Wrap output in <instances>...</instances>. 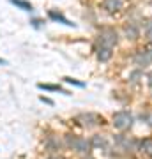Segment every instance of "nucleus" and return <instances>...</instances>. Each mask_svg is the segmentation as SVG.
<instances>
[{
	"instance_id": "f257e3e1",
	"label": "nucleus",
	"mask_w": 152,
	"mask_h": 159,
	"mask_svg": "<svg viewBox=\"0 0 152 159\" xmlns=\"http://www.w3.org/2000/svg\"><path fill=\"white\" fill-rule=\"evenodd\" d=\"M131 124H133V117L127 111H118L113 115V125L117 129H127V127H131Z\"/></svg>"
},
{
	"instance_id": "f03ea898",
	"label": "nucleus",
	"mask_w": 152,
	"mask_h": 159,
	"mask_svg": "<svg viewBox=\"0 0 152 159\" xmlns=\"http://www.w3.org/2000/svg\"><path fill=\"white\" fill-rule=\"evenodd\" d=\"M99 39H101V46H108V48H112L113 43H117V34L112 32V30H103L101 35H99Z\"/></svg>"
},
{
	"instance_id": "7ed1b4c3",
	"label": "nucleus",
	"mask_w": 152,
	"mask_h": 159,
	"mask_svg": "<svg viewBox=\"0 0 152 159\" xmlns=\"http://www.w3.org/2000/svg\"><path fill=\"white\" fill-rule=\"evenodd\" d=\"M67 143L74 148V150H78V152H87V148H89V143H87V140H83V138H71L69 136Z\"/></svg>"
},
{
	"instance_id": "20e7f679",
	"label": "nucleus",
	"mask_w": 152,
	"mask_h": 159,
	"mask_svg": "<svg viewBox=\"0 0 152 159\" xmlns=\"http://www.w3.org/2000/svg\"><path fill=\"white\" fill-rule=\"evenodd\" d=\"M97 57H99L101 62L110 60V57H112V48H108V46H101V48H99V53H97Z\"/></svg>"
},
{
	"instance_id": "39448f33",
	"label": "nucleus",
	"mask_w": 152,
	"mask_h": 159,
	"mask_svg": "<svg viewBox=\"0 0 152 159\" xmlns=\"http://www.w3.org/2000/svg\"><path fill=\"white\" fill-rule=\"evenodd\" d=\"M103 7H104L106 11L113 12L120 7V0H104V2H103Z\"/></svg>"
},
{
	"instance_id": "423d86ee",
	"label": "nucleus",
	"mask_w": 152,
	"mask_h": 159,
	"mask_svg": "<svg viewBox=\"0 0 152 159\" xmlns=\"http://www.w3.org/2000/svg\"><path fill=\"white\" fill-rule=\"evenodd\" d=\"M141 152H145L147 156L152 157V138H147L141 142Z\"/></svg>"
},
{
	"instance_id": "0eeeda50",
	"label": "nucleus",
	"mask_w": 152,
	"mask_h": 159,
	"mask_svg": "<svg viewBox=\"0 0 152 159\" xmlns=\"http://www.w3.org/2000/svg\"><path fill=\"white\" fill-rule=\"evenodd\" d=\"M11 4L18 6L20 9H23V11H32V6H30L28 2H25V0H11Z\"/></svg>"
},
{
	"instance_id": "6e6552de",
	"label": "nucleus",
	"mask_w": 152,
	"mask_h": 159,
	"mask_svg": "<svg viewBox=\"0 0 152 159\" xmlns=\"http://www.w3.org/2000/svg\"><path fill=\"white\" fill-rule=\"evenodd\" d=\"M50 18H51V20H57V21H62V23H66V25H69V27L73 25V23H71V21H67V20H66V18H64L62 14H58V12H53V11H51V12H50Z\"/></svg>"
},
{
	"instance_id": "1a4fd4ad",
	"label": "nucleus",
	"mask_w": 152,
	"mask_h": 159,
	"mask_svg": "<svg viewBox=\"0 0 152 159\" xmlns=\"http://www.w3.org/2000/svg\"><path fill=\"white\" fill-rule=\"evenodd\" d=\"M67 83H73V85H78V87H83V83H80V81H76V80H73V78H64Z\"/></svg>"
},
{
	"instance_id": "9d476101",
	"label": "nucleus",
	"mask_w": 152,
	"mask_h": 159,
	"mask_svg": "<svg viewBox=\"0 0 152 159\" xmlns=\"http://www.w3.org/2000/svg\"><path fill=\"white\" fill-rule=\"evenodd\" d=\"M147 35H149V39H152V23H149V27H147Z\"/></svg>"
},
{
	"instance_id": "9b49d317",
	"label": "nucleus",
	"mask_w": 152,
	"mask_h": 159,
	"mask_svg": "<svg viewBox=\"0 0 152 159\" xmlns=\"http://www.w3.org/2000/svg\"><path fill=\"white\" fill-rule=\"evenodd\" d=\"M0 64H6V60H2V58H0Z\"/></svg>"
},
{
	"instance_id": "f8f14e48",
	"label": "nucleus",
	"mask_w": 152,
	"mask_h": 159,
	"mask_svg": "<svg viewBox=\"0 0 152 159\" xmlns=\"http://www.w3.org/2000/svg\"><path fill=\"white\" fill-rule=\"evenodd\" d=\"M50 159H62V157H50Z\"/></svg>"
}]
</instances>
